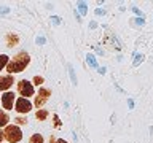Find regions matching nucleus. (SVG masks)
Here are the masks:
<instances>
[{"label":"nucleus","mask_w":153,"mask_h":143,"mask_svg":"<svg viewBox=\"0 0 153 143\" xmlns=\"http://www.w3.org/2000/svg\"><path fill=\"white\" fill-rule=\"evenodd\" d=\"M29 64H30V56H29L26 51H21V52H18V54L14 56L13 59L8 60V64H7V67H5V70H7L10 75H13V73H21V72L26 70V67H27Z\"/></svg>","instance_id":"obj_1"},{"label":"nucleus","mask_w":153,"mask_h":143,"mask_svg":"<svg viewBox=\"0 0 153 143\" xmlns=\"http://www.w3.org/2000/svg\"><path fill=\"white\" fill-rule=\"evenodd\" d=\"M3 138H7L8 143H18L22 140V132L16 124H8L3 130Z\"/></svg>","instance_id":"obj_2"},{"label":"nucleus","mask_w":153,"mask_h":143,"mask_svg":"<svg viewBox=\"0 0 153 143\" xmlns=\"http://www.w3.org/2000/svg\"><path fill=\"white\" fill-rule=\"evenodd\" d=\"M18 92H19V95H22L24 99L32 97V95L35 94V91H33V84L30 83V81H27V80L18 81Z\"/></svg>","instance_id":"obj_3"},{"label":"nucleus","mask_w":153,"mask_h":143,"mask_svg":"<svg viewBox=\"0 0 153 143\" xmlns=\"http://www.w3.org/2000/svg\"><path fill=\"white\" fill-rule=\"evenodd\" d=\"M14 110H16L18 113H21V114H26L32 110V103L29 102L27 99L19 97V99H16V102H14Z\"/></svg>","instance_id":"obj_4"},{"label":"nucleus","mask_w":153,"mask_h":143,"mask_svg":"<svg viewBox=\"0 0 153 143\" xmlns=\"http://www.w3.org/2000/svg\"><path fill=\"white\" fill-rule=\"evenodd\" d=\"M50 95H51V91H50V89L42 88L40 91H38V95L35 97V107H37V108H42L43 105L46 103V100L50 99Z\"/></svg>","instance_id":"obj_5"},{"label":"nucleus","mask_w":153,"mask_h":143,"mask_svg":"<svg viewBox=\"0 0 153 143\" xmlns=\"http://www.w3.org/2000/svg\"><path fill=\"white\" fill-rule=\"evenodd\" d=\"M14 102H16V95H14V92L7 91V92L2 95V105H3L5 110H13Z\"/></svg>","instance_id":"obj_6"},{"label":"nucleus","mask_w":153,"mask_h":143,"mask_svg":"<svg viewBox=\"0 0 153 143\" xmlns=\"http://www.w3.org/2000/svg\"><path fill=\"white\" fill-rule=\"evenodd\" d=\"M13 83H14V78L11 75L0 76V91H8L13 86Z\"/></svg>","instance_id":"obj_7"},{"label":"nucleus","mask_w":153,"mask_h":143,"mask_svg":"<svg viewBox=\"0 0 153 143\" xmlns=\"http://www.w3.org/2000/svg\"><path fill=\"white\" fill-rule=\"evenodd\" d=\"M5 41H7L8 48H13V46H16L19 43V37L16 35V33H8V35L5 37Z\"/></svg>","instance_id":"obj_8"},{"label":"nucleus","mask_w":153,"mask_h":143,"mask_svg":"<svg viewBox=\"0 0 153 143\" xmlns=\"http://www.w3.org/2000/svg\"><path fill=\"white\" fill-rule=\"evenodd\" d=\"M8 121H10V116L7 114V111L0 110V127H7L8 126Z\"/></svg>","instance_id":"obj_9"},{"label":"nucleus","mask_w":153,"mask_h":143,"mask_svg":"<svg viewBox=\"0 0 153 143\" xmlns=\"http://www.w3.org/2000/svg\"><path fill=\"white\" fill-rule=\"evenodd\" d=\"M86 62H88V65L93 67V69H99L97 60H96V56L94 54H86Z\"/></svg>","instance_id":"obj_10"},{"label":"nucleus","mask_w":153,"mask_h":143,"mask_svg":"<svg viewBox=\"0 0 153 143\" xmlns=\"http://www.w3.org/2000/svg\"><path fill=\"white\" fill-rule=\"evenodd\" d=\"M76 7H78V11H80L81 16H85V14L88 13V5H86L85 2H78V3H76Z\"/></svg>","instance_id":"obj_11"},{"label":"nucleus","mask_w":153,"mask_h":143,"mask_svg":"<svg viewBox=\"0 0 153 143\" xmlns=\"http://www.w3.org/2000/svg\"><path fill=\"white\" fill-rule=\"evenodd\" d=\"M35 118L38 119V121H45V119L48 118V111L46 110H38V111L35 113Z\"/></svg>","instance_id":"obj_12"},{"label":"nucleus","mask_w":153,"mask_h":143,"mask_svg":"<svg viewBox=\"0 0 153 143\" xmlns=\"http://www.w3.org/2000/svg\"><path fill=\"white\" fill-rule=\"evenodd\" d=\"M8 60H10V57H8L7 54H0V72H2L5 67H7Z\"/></svg>","instance_id":"obj_13"},{"label":"nucleus","mask_w":153,"mask_h":143,"mask_svg":"<svg viewBox=\"0 0 153 143\" xmlns=\"http://www.w3.org/2000/svg\"><path fill=\"white\" fill-rule=\"evenodd\" d=\"M29 143H43V137L40 133H33L30 137V140H29Z\"/></svg>","instance_id":"obj_14"},{"label":"nucleus","mask_w":153,"mask_h":143,"mask_svg":"<svg viewBox=\"0 0 153 143\" xmlns=\"http://www.w3.org/2000/svg\"><path fill=\"white\" fill-rule=\"evenodd\" d=\"M69 75H70V78H72V84H75L76 86V75H75V70H74V67H72L70 64H69Z\"/></svg>","instance_id":"obj_15"},{"label":"nucleus","mask_w":153,"mask_h":143,"mask_svg":"<svg viewBox=\"0 0 153 143\" xmlns=\"http://www.w3.org/2000/svg\"><path fill=\"white\" fill-rule=\"evenodd\" d=\"M142 60H143V56H142V54H139V52H134V62H132V64L137 67Z\"/></svg>","instance_id":"obj_16"},{"label":"nucleus","mask_w":153,"mask_h":143,"mask_svg":"<svg viewBox=\"0 0 153 143\" xmlns=\"http://www.w3.org/2000/svg\"><path fill=\"white\" fill-rule=\"evenodd\" d=\"M43 81H45V80H43V76H33V83L32 84H35V86H40V84H43Z\"/></svg>","instance_id":"obj_17"},{"label":"nucleus","mask_w":153,"mask_h":143,"mask_svg":"<svg viewBox=\"0 0 153 143\" xmlns=\"http://www.w3.org/2000/svg\"><path fill=\"white\" fill-rule=\"evenodd\" d=\"M14 121H16V124H27V118H24V116H18L16 119H14Z\"/></svg>","instance_id":"obj_18"},{"label":"nucleus","mask_w":153,"mask_h":143,"mask_svg":"<svg viewBox=\"0 0 153 143\" xmlns=\"http://www.w3.org/2000/svg\"><path fill=\"white\" fill-rule=\"evenodd\" d=\"M50 143H67V142L64 140V138H59V140H56V138L51 135V137H50Z\"/></svg>","instance_id":"obj_19"},{"label":"nucleus","mask_w":153,"mask_h":143,"mask_svg":"<svg viewBox=\"0 0 153 143\" xmlns=\"http://www.w3.org/2000/svg\"><path fill=\"white\" fill-rule=\"evenodd\" d=\"M53 119H54V127H61V119H59V116H57V114H54V116H53Z\"/></svg>","instance_id":"obj_20"},{"label":"nucleus","mask_w":153,"mask_h":143,"mask_svg":"<svg viewBox=\"0 0 153 143\" xmlns=\"http://www.w3.org/2000/svg\"><path fill=\"white\" fill-rule=\"evenodd\" d=\"M132 11L136 13V14H137L139 18H143V13H142V11H140V10H139L137 7H132Z\"/></svg>","instance_id":"obj_21"},{"label":"nucleus","mask_w":153,"mask_h":143,"mask_svg":"<svg viewBox=\"0 0 153 143\" xmlns=\"http://www.w3.org/2000/svg\"><path fill=\"white\" fill-rule=\"evenodd\" d=\"M97 73H99V75H105V73H107V69H105V67H99V69H97Z\"/></svg>","instance_id":"obj_22"},{"label":"nucleus","mask_w":153,"mask_h":143,"mask_svg":"<svg viewBox=\"0 0 153 143\" xmlns=\"http://www.w3.org/2000/svg\"><path fill=\"white\" fill-rule=\"evenodd\" d=\"M51 21H53V24H56V26H57V24L61 22V18H59V16H53Z\"/></svg>","instance_id":"obj_23"},{"label":"nucleus","mask_w":153,"mask_h":143,"mask_svg":"<svg viewBox=\"0 0 153 143\" xmlns=\"http://www.w3.org/2000/svg\"><path fill=\"white\" fill-rule=\"evenodd\" d=\"M136 19V22L139 24V26H143V24H145V21H143V18H134Z\"/></svg>","instance_id":"obj_24"},{"label":"nucleus","mask_w":153,"mask_h":143,"mask_svg":"<svg viewBox=\"0 0 153 143\" xmlns=\"http://www.w3.org/2000/svg\"><path fill=\"white\" fill-rule=\"evenodd\" d=\"M104 14H105V11H104V10H100V8H97V10H96V16H104Z\"/></svg>","instance_id":"obj_25"},{"label":"nucleus","mask_w":153,"mask_h":143,"mask_svg":"<svg viewBox=\"0 0 153 143\" xmlns=\"http://www.w3.org/2000/svg\"><path fill=\"white\" fill-rule=\"evenodd\" d=\"M37 43L43 45V43H45V37H37Z\"/></svg>","instance_id":"obj_26"},{"label":"nucleus","mask_w":153,"mask_h":143,"mask_svg":"<svg viewBox=\"0 0 153 143\" xmlns=\"http://www.w3.org/2000/svg\"><path fill=\"white\" fill-rule=\"evenodd\" d=\"M128 105H129V108H134V100L132 99H128Z\"/></svg>","instance_id":"obj_27"},{"label":"nucleus","mask_w":153,"mask_h":143,"mask_svg":"<svg viewBox=\"0 0 153 143\" xmlns=\"http://www.w3.org/2000/svg\"><path fill=\"white\" fill-rule=\"evenodd\" d=\"M89 27H91V29H96V27H97V22H94V21H93V22L89 24Z\"/></svg>","instance_id":"obj_28"},{"label":"nucleus","mask_w":153,"mask_h":143,"mask_svg":"<svg viewBox=\"0 0 153 143\" xmlns=\"http://www.w3.org/2000/svg\"><path fill=\"white\" fill-rule=\"evenodd\" d=\"M2 140H3V132L0 130V143H2Z\"/></svg>","instance_id":"obj_29"}]
</instances>
